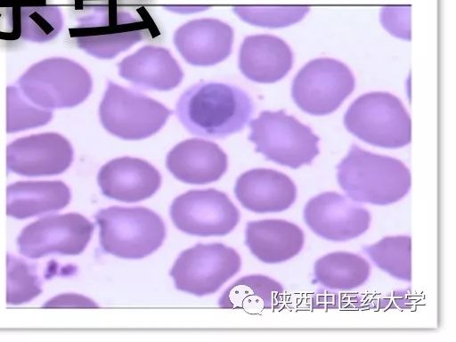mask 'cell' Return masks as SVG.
Wrapping results in <instances>:
<instances>
[{"label": "cell", "mask_w": 456, "mask_h": 342, "mask_svg": "<svg viewBox=\"0 0 456 342\" xmlns=\"http://www.w3.org/2000/svg\"><path fill=\"white\" fill-rule=\"evenodd\" d=\"M251 98L240 88L218 82H200L176 103V116L191 134L224 138L243 129L253 112Z\"/></svg>", "instance_id": "6da1fadb"}, {"label": "cell", "mask_w": 456, "mask_h": 342, "mask_svg": "<svg viewBox=\"0 0 456 342\" xmlns=\"http://www.w3.org/2000/svg\"><path fill=\"white\" fill-rule=\"evenodd\" d=\"M337 169L340 188L356 202L389 205L406 196L411 184V173L401 160L357 145H352Z\"/></svg>", "instance_id": "7a4b0ae2"}, {"label": "cell", "mask_w": 456, "mask_h": 342, "mask_svg": "<svg viewBox=\"0 0 456 342\" xmlns=\"http://www.w3.org/2000/svg\"><path fill=\"white\" fill-rule=\"evenodd\" d=\"M94 218L102 250L118 257H145L159 249L166 238L160 216L143 207L113 206L98 211Z\"/></svg>", "instance_id": "3957f363"}, {"label": "cell", "mask_w": 456, "mask_h": 342, "mask_svg": "<svg viewBox=\"0 0 456 342\" xmlns=\"http://www.w3.org/2000/svg\"><path fill=\"white\" fill-rule=\"evenodd\" d=\"M17 85L27 99L45 110L75 107L90 95L93 88L89 72L64 57L34 63L19 77Z\"/></svg>", "instance_id": "277c9868"}, {"label": "cell", "mask_w": 456, "mask_h": 342, "mask_svg": "<svg viewBox=\"0 0 456 342\" xmlns=\"http://www.w3.org/2000/svg\"><path fill=\"white\" fill-rule=\"evenodd\" d=\"M344 124L354 136L374 146L396 149L411 139L410 116L402 102L388 93L357 98L346 110Z\"/></svg>", "instance_id": "5b68a950"}, {"label": "cell", "mask_w": 456, "mask_h": 342, "mask_svg": "<svg viewBox=\"0 0 456 342\" xmlns=\"http://www.w3.org/2000/svg\"><path fill=\"white\" fill-rule=\"evenodd\" d=\"M248 140L268 160L291 168L310 164L319 153L311 128L283 110H265L249 123Z\"/></svg>", "instance_id": "8992f818"}, {"label": "cell", "mask_w": 456, "mask_h": 342, "mask_svg": "<svg viewBox=\"0 0 456 342\" xmlns=\"http://www.w3.org/2000/svg\"><path fill=\"white\" fill-rule=\"evenodd\" d=\"M172 110L141 93L109 81L99 107L102 126L123 140H142L158 133Z\"/></svg>", "instance_id": "52a82bcc"}, {"label": "cell", "mask_w": 456, "mask_h": 342, "mask_svg": "<svg viewBox=\"0 0 456 342\" xmlns=\"http://www.w3.org/2000/svg\"><path fill=\"white\" fill-rule=\"evenodd\" d=\"M240 266V256L232 248L199 243L179 255L169 274L178 290L202 297L216 292Z\"/></svg>", "instance_id": "ba28073f"}, {"label": "cell", "mask_w": 456, "mask_h": 342, "mask_svg": "<svg viewBox=\"0 0 456 342\" xmlns=\"http://www.w3.org/2000/svg\"><path fill=\"white\" fill-rule=\"evenodd\" d=\"M354 88V77L344 63L330 58L309 61L297 74L291 94L305 112L323 116L335 111Z\"/></svg>", "instance_id": "9c48e42d"}, {"label": "cell", "mask_w": 456, "mask_h": 342, "mask_svg": "<svg viewBox=\"0 0 456 342\" xmlns=\"http://www.w3.org/2000/svg\"><path fill=\"white\" fill-rule=\"evenodd\" d=\"M94 229L77 213L47 216L24 227L17 238L18 250L32 259L50 254L77 256L86 248Z\"/></svg>", "instance_id": "30bf717a"}, {"label": "cell", "mask_w": 456, "mask_h": 342, "mask_svg": "<svg viewBox=\"0 0 456 342\" xmlns=\"http://www.w3.org/2000/svg\"><path fill=\"white\" fill-rule=\"evenodd\" d=\"M170 217L175 227L187 234L224 236L238 224L240 212L223 191L191 190L173 200Z\"/></svg>", "instance_id": "8fae6325"}, {"label": "cell", "mask_w": 456, "mask_h": 342, "mask_svg": "<svg viewBox=\"0 0 456 342\" xmlns=\"http://www.w3.org/2000/svg\"><path fill=\"white\" fill-rule=\"evenodd\" d=\"M304 219L318 236L331 241H346L365 232L370 214L358 202L337 192H323L305 206Z\"/></svg>", "instance_id": "7c38bea8"}, {"label": "cell", "mask_w": 456, "mask_h": 342, "mask_svg": "<svg viewBox=\"0 0 456 342\" xmlns=\"http://www.w3.org/2000/svg\"><path fill=\"white\" fill-rule=\"evenodd\" d=\"M67 138L47 132L18 138L6 147V167L23 176H48L65 172L73 161Z\"/></svg>", "instance_id": "4fadbf2b"}, {"label": "cell", "mask_w": 456, "mask_h": 342, "mask_svg": "<svg viewBox=\"0 0 456 342\" xmlns=\"http://www.w3.org/2000/svg\"><path fill=\"white\" fill-rule=\"evenodd\" d=\"M142 21L126 12L108 10L90 16L76 36L77 46L98 59H112L146 37Z\"/></svg>", "instance_id": "5bb4252c"}, {"label": "cell", "mask_w": 456, "mask_h": 342, "mask_svg": "<svg viewBox=\"0 0 456 342\" xmlns=\"http://www.w3.org/2000/svg\"><path fill=\"white\" fill-rule=\"evenodd\" d=\"M233 29L216 19L188 21L174 34V44L191 65L207 67L224 61L232 53Z\"/></svg>", "instance_id": "9a60e30c"}, {"label": "cell", "mask_w": 456, "mask_h": 342, "mask_svg": "<svg viewBox=\"0 0 456 342\" xmlns=\"http://www.w3.org/2000/svg\"><path fill=\"white\" fill-rule=\"evenodd\" d=\"M97 182L107 198L133 203L155 194L161 185V175L146 160L122 157L103 165L99 170Z\"/></svg>", "instance_id": "2e32d148"}, {"label": "cell", "mask_w": 456, "mask_h": 342, "mask_svg": "<svg viewBox=\"0 0 456 342\" xmlns=\"http://www.w3.org/2000/svg\"><path fill=\"white\" fill-rule=\"evenodd\" d=\"M227 165V156L216 143L200 138L179 142L166 159L167 168L175 178L196 185L219 180Z\"/></svg>", "instance_id": "e0dca14e"}, {"label": "cell", "mask_w": 456, "mask_h": 342, "mask_svg": "<svg viewBox=\"0 0 456 342\" xmlns=\"http://www.w3.org/2000/svg\"><path fill=\"white\" fill-rule=\"evenodd\" d=\"M234 193L249 211L264 214L288 209L296 200L297 188L285 174L268 168H255L241 174Z\"/></svg>", "instance_id": "ac0fdd59"}, {"label": "cell", "mask_w": 456, "mask_h": 342, "mask_svg": "<svg viewBox=\"0 0 456 342\" xmlns=\"http://www.w3.org/2000/svg\"><path fill=\"white\" fill-rule=\"evenodd\" d=\"M118 74L141 89L169 91L180 85L183 73L171 53L163 47L145 45L124 58Z\"/></svg>", "instance_id": "d6986e66"}, {"label": "cell", "mask_w": 456, "mask_h": 342, "mask_svg": "<svg viewBox=\"0 0 456 342\" xmlns=\"http://www.w3.org/2000/svg\"><path fill=\"white\" fill-rule=\"evenodd\" d=\"M293 65V53L282 39L272 35L244 38L239 53V68L249 80L274 83L284 77Z\"/></svg>", "instance_id": "ffe728a7"}, {"label": "cell", "mask_w": 456, "mask_h": 342, "mask_svg": "<svg viewBox=\"0 0 456 342\" xmlns=\"http://www.w3.org/2000/svg\"><path fill=\"white\" fill-rule=\"evenodd\" d=\"M245 234L246 246L265 264H278L294 257L305 242L304 232L297 224L280 219L248 222Z\"/></svg>", "instance_id": "44dd1931"}, {"label": "cell", "mask_w": 456, "mask_h": 342, "mask_svg": "<svg viewBox=\"0 0 456 342\" xmlns=\"http://www.w3.org/2000/svg\"><path fill=\"white\" fill-rule=\"evenodd\" d=\"M6 215L25 219L64 208L69 188L61 181H20L6 189Z\"/></svg>", "instance_id": "7402d4cb"}, {"label": "cell", "mask_w": 456, "mask_h": 342, "mask_svg": "<svg viewBox=\"0 0 456 342\" xmlns=\"http://www.w3.org/2000/svg\"><path fill=\"white\" fill-rule=\"evenodd\" d=\"M284 289L276 281L259 274L242 277L229 287L219 299L222 308L259 311L278 307Z\"/></svg>", "instance_id": "603a6c76"}, {"label": "cell", "mask_w": 456, "mask_h": 342, "mask_svg": "<svg viewBox=\"0 0 456 342\" xmlns=\"http://www.w3.org/2000/svg\"><path fill=\"white\" fill-rule=\"evenodd\" d=\"M370 274L369 262L350 252H333L314 265L316 281L330 289L351 290L362 286Z\"/></svg>", "instance_id": "cb8c5ba5"}, {"label": "cell", "mask_w": 456, "mask_h": 342, "mask_svg": "<svg viewBox=\"0 0 456 342\" xmlns=\"http://www.w3.org/2000/svg\"><path fill=\"white\" fill-rule=\"evenodd\" d=\"M362 250L381 270L391 276L406 281L411 280V238L389 236Z\"/></svg>", "instance_id": "d4e9b609"}, {"label": "cell", "mask_w": 456, "mask_h": 342, "mask_svg": "<svg viewBox=\"0 0 456 342\" xmlns=\"http://www.w3.org/2000/svg\"><path fill=\"white\" fill-rule=\"evenodd\" d=\"M63 25L61 10L53 5L20 6L19 31L21 38L34 43L51 41L58 36Z\"/></svg>", "instance_id": "484cf974"}, {"label": "cell", "mask_w": 456, "mask_h": 342, "mask_svg": "<svg viewBox=\"0 0 456 342\" xmlns=\"http://www.w3.org/2000/svg\"><path fill=\"white\" fill-rule=\"evenodd\" d=\"M53 118L52 110L32 103L18 86L6 87V132L25 131L48 124Z\"/></svg>", "instance_id": "4316f807"}, {"label": "cell", "mask_w": 456, "mask_h": 342, "mask_svg": "<svg viewBox=\"0 0 456 342\" xmlns=\"http://www.w3.org/2000/svg\"><path fill=\"white\" fill-rule=\"evenodd\" d=\"M6 266V303L8 305H18L28 303L42 292L41 282L33 265L8 254Z\"/></svg>", "instance_id": "83f0119b"}, {"label": "cell", "mask_w": 456, "mask_h": 342, "mask_svg": "<svg viewBox=\"0 0 456 342\" xmlns=\"http://www.w3.org/2000/svg\"><path fill=\"white\" fill-rule=\"evenodd\" d=\"M233 12L244 22L265 28H283L301 20L308 12L306 6H235Z\"/></svg>", "instance_id": "f1b7e54d"}, {"label": "cell", "mask_w": 456, "mask_h": 342, "mask_svg": "<svg viewBox=\"0 0 456 342\" xmlns=\"http://www.w3.org/2000/svg\"><path fill=\"white\" fill-rule=\"evenodd\" d=\"M410 6L383 8L380 13L383 27L395 37L410 40Z\"/></svg>", "instance_id": "f546056e"}, {"label": "cell", "mask_w": 456, "mask_h": 342, "mask_svg": "<svg viewBox=\"0 0 456 342\" xmlns=\"http://www.w3.org/2000/svg\"><path fill=\"white\" fill-rule=\"evenodd\" d=\"M44 307H97V305L80 295L62 294L46 302Z\"/></svg>", "instance_id": "4dcf8cb0"}]
</instances>
